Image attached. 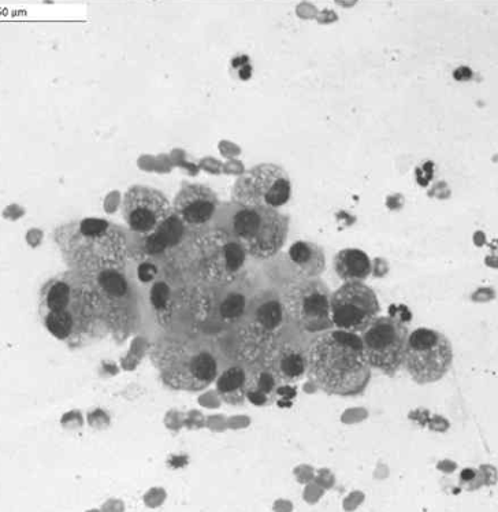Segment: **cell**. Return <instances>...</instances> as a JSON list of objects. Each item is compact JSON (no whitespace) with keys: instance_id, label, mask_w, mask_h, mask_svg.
<instances>
[{"instance_id":"6da1fadb","label":"cell","mask_w":498,"mask_h":512,"mask_svg":"<svg viewBox=\"0 0 498 512\" xmlns=\"http://www.w3.org/2000/svg\"><path fill=\"white\" fill-rule=\"evenodd\" d=\"M307 358L311 380L327 395H362L371 380L362 339L353 333L326 330L312 341Z\"/></svg>"},{"instance_id":"7a4b0ae2","label":"cell","mask_w":498,"mask_h":512,"mask_svg":"<svg viewBox=\"0 0 498 512\" xmlns=\"http://www.w3.org/2000/svg\"><path fill=\"white\" fill-rule=\"evenodd\" d=\"M39 315L52 336L80 343L100 319L91 276L70 270L48 280L40 291Z\"/></svg>"},{"instance_id":"3957f363","label":"cell","mask_w":498,"mask_h":512,"mask_svg":"<svg viewBox=\"0 0 498 512\" xmlns=\"http://www.w3.org/2000/svg\"><path fill=\"white\" fill-rule=\"evenodd\" d=\"M55 241L72 270L89 276L104 270L122 269L128 254L124 232L103 220H83L61 226L55 232Z\"/></svg>"},{"instance_id":"277c9868","label":"cell","mask_w":498,"mask_h":512,"mask_svg":"<svg viewBox=\"0 0 498 512\" xmlns=\"http://www.w3.org/2000/svg\"><path fill=\"white\" fill-rule=\"evenodd\" d=\"M214 228L228 233L247 256L266 261L285 246L289 218L277 209L244 207L230 202L219 204Z\"/></svg>"},{"instance_id":"5b68a950","label":"cell","mask_w":498,"mask_h":512,"mask_svg":"<svg viewBox=\"0 0 498 512\" xmlns=\"http://www.w3.org/2000/svg\"><path fill=\"white\" fill-rule=\"evenodd\" d=\"M152 359L167 387L176 391L200 392L219 376L213 348L196 341H173L156 345Z\"/></svg>"},{"instance_id":"8992f818","label":"cell","mask_w":498,"mask_h":512,"mask_svg":"<svg viewBox=\"0 0 498 512\" xmlns=\"http://www.w3.org/2000/svg\"><path fill=\"white\" fill-rule=\"evenodd\" d=\"M329 287L318 278H301L286 287L284 309L286 321L301 332L322 333L333 328Z\"/></svg>"},{"instance_id":"52a82bcc","label":"cell","mask_w":498,"mask_h":512,"mask_svg":"<svg viewBox=\"0 0 498 512\" xmlns=\"http://www.w3.org/2000/svg\"><path fill=\"white\" fill-rule=\"evenodd\" d=\"M453 350L447 336L431 329H416L410 333L405 348V369L416 384H433L451 370Z\"/></svg>"},{"instance_id":"ba28073f","label":"cell","mask_w":498,"mask_h":512,"mask_svg":"<svg viewBox=\"0 0 498 512\" xmlns=\"http://www.w3.org/2000/svg\"><path fill=\"white\" fill-rule=\"evenodd\" d=\"M291 178L281 166L260 163L237 177L232 202L244 207L278 209L291 200Z\"/></svg>"},{"instance_id":"9c48e42d","label":"cell","mask_w":498,"mask_h":512,"mask_svg":"<svg viewBox=\"0 0 498 512\" xmlns=\"http://www.w3.org/2000/svg\"><path fill=\"white\" fill-rule=\"evenodd\" d=\"M247 254L228 233L215 229L198 240V262L203 280L210 284L230 285L244 270Z\"/></svg>"},{"instance_id":"30bf717a","label":"cell","mask_w":498,"mask_h":512,"mask_svg":"<svg viewBox=\"0 0 498 512\" xmlns=\"http://www.w3.org/2000/svg\"><path fill=\"white\" fill-rule=\"evenodd\" d=\"M408 336L410 332L400 319L375 318L360 337L370 366L381 370L386 376H395L404 363Z\"/></svg>"},{"instance_id":"8fae6325","label":"cell","mask_w":498,"mask_h":512,"mask_svg":"<svg viewBox=\"0 0 498 512\" xmlns=\"http://www.w3.org/2000/svg\"><path fill=\"white\" fill-rule=\"evenodd\" d=\"M379 310L377 295L363 283H345L330 298L333 328L353 335L369 328Z\"/></svg>"},{"instance_id":"7c38bea8","label":"cell","mask_w":498,"mask_h":512,"mask_svg":"<svg viewBox=\"0 0 498 512\" xmlns=\"http://www.w3.org/2000/svg\"><path fill=\"white\" fill-rule=\"evenodd\" d=\"M122 215L133 233L151 237L172 218L173 209L158 189L133 185L122 200Z\"/></svg>"},{"instance_id":"4fadbf2b","label":"cell","mask_w":498,"mask_h":512,"mask_svg":"<svg viewBox=\"0 0 498 512\" xmlns=\"http://www.w3.org/2000/svg\"><path fill=\"white\" fill-rule=\"evenodd\" d=\"M89 276V274H88ZM99 317L115 328H124L133 321L135 298L122 269L92 274Z\"/></svg>"},{"instance_id":"5bb4252c","label":"cell","mask_w":498,"mask_h":512,"mask_svg":"<svg viewBox=\"0 0 498 512\" xmlns=\"http://www.w3.org/2000/svg\"><path fill=\"white\" fill-rule=\"evenodd\" d=\"M217 194L203 184H185L173 202V214L182 228L202 232L214 222L219 207Z\"/></svg>"},{"instance_id":"9a60e30c","label":"cell","mask_w":498,"mask_h":512,"mask_svg":"<svg viewBox=\"0 0 498 512\" xmlns=\"http://www.w3.org/2000/svg\"><path fill=\"white\" fill-rule=\"evenodd\" d=\"M245 324L256 336L267 339L284 325V303L278 293L263 291L248 300L244 313Z\"/></svg>"},{"instance_id":"2e32d148","label":"cell","mask_w":498,"mask_h":512,"mask_svg":"<svg viewBox=\"0 0 498 512\" xmlns=\"http://www.w3.org/2000/svg\"><path fill=\"white\" fill-rule=\"evenodd\" d=\"M265 367L280 384H295L308 371L307 352L299 345H275L266 356Z\"/></svg>"},{"instance_id":"e0dca14e","label":"cell","mask_w":498,"mask_h":512,"mask_svg":"<svg viewBox=\"0 0 498 512\" xmlns=\"http://www.w3.org/2000/svg\"><path fill=\"white\" fill-rule=\"evenodd\" d=\"M289 261L301 278H318L326 267L325 251L311 241H296L288 251Z\"/></svg>"},{"instance_id":"ac0fdd59","label":"cell","mask_w":498,"mask_h":512,"mask_svg":"<svg viewBox=\"0 0 498 512\" xmlns=\"http://www.w3.org/2000/svg\"><path fill=\"white\" fill-rule=\"evenodd\" d=\"M334 270L344 283H363L373 273V263L366 252L347 248L334 258Z\"/></svg>"},{"instance_id":"d6986e66","label":"cell","mask_w":498,"mask_h":512,"mask_svg":"<svg viewBox=\"0 0 498 512\" xmlns=\"http://www.w3.org/2000/svg\"><path fill=\"white\" fill-rule=\"evenodd\" d=\"M217 393L222 402L229 406H241L247 398L249 371L243 366H232L222 371L215 380Z\"/></svg>"},{"instance_id":"ffe728a7","label":"cell","mask_w":498,"mask_h":512,"mask_svg":"<svg viewBox=\"0 0 498 512\" xmlns=\"http://www.w3.org/2000/svg\"><path fill=\"white\" fill-rule=\"evenodd\" d=\"M280 382L275 380L273 374L266 369H255L249 371V387L247 398L251 399L255 404L265 406L271 402L277 392V387Z\"/></svg>"},{"instance_id":"44dd1931","label":"cell","mask_w":498,"mask_h":512,"mask_svg":"<svg viewBox=\"0 0 498 512\" xmlns=\"http://www.w3.org/2000/svg\"><path fill=\"white\" fill-rule=\"evenodd\" d=\"M247 300L240 293H230L228 298L224 299L221 304V314L226 319H236L244 317L245 309H247Z\"/></svg>"}]
</instances>
